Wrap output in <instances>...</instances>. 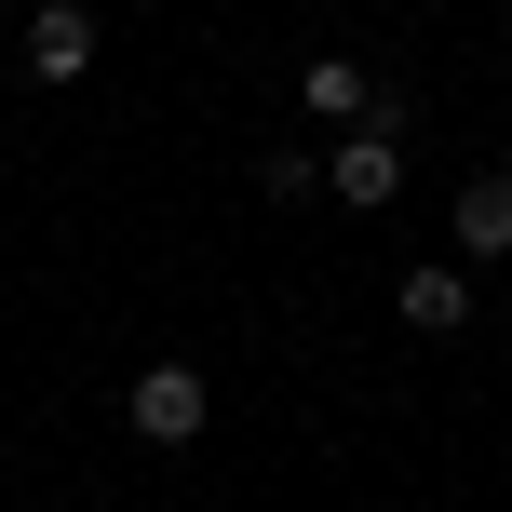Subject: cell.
<instances>
[{"label": "cell", "instance_id": "3", "mask_svg": "<svg viewBox=\"0 0 512 512\" xmlns=\"http://www.w3.org/2000/svg\"><path fill=\"white\" fill-rule=\"evenodd\" d=\"M378 95H391V81H364L351 54H310V68H297V108H310L324 135H364V122H378Z\"/></svg>", "mask_w": 512, "mask_h": 512}, {"label": "cell", "instance_id": "7", "mask_svg": "<svg viewBox=\"0 0 512 512\" xmlns=\"http://www.w3.org/2000/svg\"><path fill=\"white\" fill-rule=\"evenodd\" d=\"M256 203H324V149H270L256 162Z\"/></svg>", "mask_w": 512, "mask_h": 512}, {"label": "cell", "instance_id": "5", "mask_svg": "<svg viewBox=\"0 0 512 512\" xmlns=\"http://www.w3.org/2000/svg\"><path fill=\"white\" fill-rule=\"evenodd\" d=\"M95 68V14H81V0H41V14H27V81H81Z\"/></svg>", "mask_w": 512, "mask_h": 512}, {"label": "cell", "instance_id": "6", "mask_svg": "<svg viewBox=\"0 0 512 512\" xmlns=\"http://www.w3.org/2000/svg\"><path fill=\"white\" fill-rule=\"evenodd\" d=\"M445 230H459V256H512V176H459Z\"/></svg>", "mask_w": 512, "mask_h": 512}, {"label": "cell", "instance_id": "1", "mask_svg": "<svg viewBox=\"0 0 512 512\" xmlns=\"http://www.w3.org/2000/svg\"><path fill=\"white\" fill-rule=\"evenodd\" d=\"M324 203H351V216H391V203H405V135H391V122L337 135V149H324Z\"/></svg>", "mask_w": 512, "mask_h": 512}, {"label": "cell", "instance_id": "4", "mask_svg": "<svg viewBox=\"0 0 512 512\" xmlns=\"http://www.w3.org/2000/svg\"><path fill=\"white\" fill-rule=\"evenodd\" d=\"M391 310H405L418 337H459V324H472V310H486V297H472V270H445V256H418V270L391 283Z\"/></svg>", "mask_w": 512, "mask_h": 512}, {"label": "cell", "instance_id": "2", "mask_svg": "<svg viewBox=\"0 0 512 512\" xmlns=\"http://www.w3.org/2000/svg\"><path fill=\"white\" fill-rule=\"evenodd\" d=\"M122 418H135V445H203L216 391H203V364H149V378L122 391Z\"/></svg>", "mask_w": 512, "mask_h": 512}]
</instances>
